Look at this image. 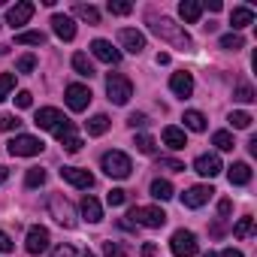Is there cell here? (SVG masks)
I'll return each mask as SVG.
<instances>
[{
  "instance_id": "obj_22",
  "label": "cell",
  "mask_w": 257,
  "mask_h": 257,
  "mask_svg": "<svg viewBox=\"0 0 257 257\" xmlns=\"http://www.w3.org/2000/svg\"><path fill=\"white\" fill-rule=\"evenodd\" d=\"M82 218H85L88 224H97V221H103V209H100V203H97L91 194L82 200Z\"/></svg>"
},
{
  "instance_id": "obj_18",
  "label": "cell",
  "mask_w": 257,
  "mask_h": 257,
  "mask_svg": "<svg viewBox=\"0 0 257 257\" xmlns=\"http://www.w3.org/2000/svg\"><path fill=\"white\" fill-rule=\"evenodd\" d=\"M61 121H64V115H61L58 109H52V106L40 109V112H37V118H34V124L40 127V131H55Z\"/></svg>"
},
{
  "instance_id": "obj_1",
  "label": "cell",
  "mask_w": 257,
  "mask_h": 257,
  "mask_svg": "<svg viewBox=\"0 0 257 257\" xmlns=\"http://www.w3.org/2000/svg\"><path fill=\"white\" fill-rule=\"evenodd\" d=\"M149 28H152V34L155 37H161L164 43H170V46H176V49H191L194 46V40H191V34L182 28V25H176L173 19H167V16H149Z\"/></svg>"
},
{
  "instance_id": "obj_20",
  "label": "cell",
  "mask_w": 257,
  "mask_h": 257,
  "mask_svg": "<svg viewBox=\"0 0 257 257\" xmlns=\"http://www.w3.org/2000/svg\"><path fill=\"white\" fill-rule=\"evenodd\" d=\"M227 179H230V185H248L251 182V167L248 164H230L227 167Z\"/></svg>"
},
{
  "instance_id": "obj_46",
  "label": "cell",
  "mask_w": 257,
  "mask_h": 257,
  "mask_svg": "<svg viewBox=\"0 0 257 257\" xmlns=\"http://www.w3.org/2000/svg\"><path fill=\"white\" fill-rule=\"evenodd\" d=\"M127 124H131V127H134V131H137V127H146V124H149V118H146L143 112H134L131 118H127Z\"/></svg>"
},
{
  "instance_id": "obj_42",
  "label": "cell",
  "mask_w": 257,
  "mask_h": 257,
  "mask_svg": "<svg viewBox=\"0 0 257 257\" xmlns=\"http://www.w3.org/2000/svg\"><path fill=\"white\" fill-rule=\"evenodd\" d=\"M19 124H22V121H19L16 115H10V112H7V115H0V131H4V134H10V131H16V127H19Z\"/></svg>"
},
{
  "instance_id": "obj_2",
  "label": "cell",
  "mask_w": 257,
  "mask_h": 257,
  "mask_svg": "<svg viewBox=\"0 0 257 257\" xmlns=\"http://www.w3.org/2000/svg\"><path fill=\"white\" fill-rule=\"evenodd\" d=\"M106 94H109V100L115 106H124V103H131V97H134V85H131V79L121 76V73H109L106 76Z\"/></svg>"
},
{
  "instance_id": "obj_5",
  "label": "cell",
  "mask_w": 257,
  "mask_h": 257,
  "mask_svg": "<svg viewBox=\"0 0 257 257\" xmlns=\"http://www.w3.org/2000/svg\"><path fill=\"white\" fill-rule=\"evenodd\" d=\"M43 149H46L43 140H37V137H31V134H19V137H13L10 146H7V152H10L13 158H37Z\"/></svg>"
},
{
  "instance_id": "obj_44",
  "label": "cell",
  "mask_w": 257,
  "mask_h": 257,
  "mask_svg": "<svg viewBox=\"0 0 257 257\" xmlns=\"http://www.w3.org/2000/svg\"><path fill=\"white\" fill-rule=\"evenodd\" d=\"M13 100H16V106H19V109H31V103H34V94H31V91H19Z\"/></svg>"
},
{
  "instance_id": "obj_16",
  "label": "cell",
  "mask_w": 257,
  "mask_h": 257,
  "mask_svg": "<svg viewBox=\"0 0 257 257\" xmlns=\"http://www.w3.org/2000/svg\"><path fill=\"white\" fill-rule=\"evenodd\" d=\"M52 31H55V37H58V40L70 43V40L76 37V22H73L70 16H61V13H55V16H52Z\"/></svg>"
},
{
  "instance_id": "obj_8",
  "label": "cell",
  "mask_w": 257,
  "mask_h": 257,
  "mask_svg": "<svg viewBox=\"0 0 257 257\" xmlns=\"http://www.w3.org/2000/svg\"><path fill=\"white\" fill-rule=\"evenodd\" d=\"M170 248L176 257H194L197 254V236L191 230H176L170 239Z\"/></svg>"
},
{
  "instance_id": "obj_41",
  "label": "cell",
  "mask_w": 257,
  "mask_h": 257,
  "mask_svg": "<svg viewBox=\"0 0 257 257\" xmlns=\"http://www.w3.org/2000/svg\"><path fill=\"white\" fill-rule=\"evenodd\" d=\"M34 67H37V58H34V55H22L19 64H16L19 73H34Z\"/></svg>"
},
{
  "instance_id": "obj_55",
  "label": "cell",
  "mask_w": 257,
  "mask_h": 257,
  "mask_svg": "<svg viewBox=\"0 0 257 257\" xmlns=\"http://www.w3.org/2000/svg\"><path fill=\"white\" fill-rule=\"evenodd\" d=\"M203 257H218V254H212V251H209V254H203Z\"/></svg>"
},
{
  "instance_id": "obj_28",
  "label": "cell",
  "mask_w": 257,
  "mask_h": 257,
  "mask_svg": "<svg viewBox=\"0 0 257 257\" xmlns=\"http://www.w3.org/2000/svg\"><path fill=\"white\" fill-rule=\"evenodd\" d=\"M173 194H176V191H173V185H170L167 179H155V182H152V197H155V200L167 203V200H173Z\"/></svg>"
},
{
  "instance_id": "obj_57",
  "label": "cell",
  "mask_w": 257,
  "mask_h": 257,
  "mask_svg": "<svg viewBox=\"0 0 257 257\" xmlns=\"http://www.w3.org/2000/svg\"><path fill=\"white\" fill-rule=\"evenodd\" d=\"M4 4H7V0H0V7H4Z\"/></svg>"
},
{
  "instance_id": "obj_39",
  "label": "cell",
  "mask_w": 257,
  "mask_h": 257,
  "mask_svg": "<svg viewBox=\"0 0 257 257\" xmlns=\"http://www.w3.org/2000/svg\"><path fill=\"white\" fill-rule=\"evenodd\" d=\"M134 146H137V149H140V152H143V155H155V149H158V146H155V140H152V137H149V134H140V137H137V143H134Z\"/></svg>"
},
{
  "instance_id": "obj_19",
  "label": "cell",
  "mask_w": 257,
  "mask_h": 257,
  "mask_svg": "<svg viewBox=\"0 0 257 257\" xmlns=\"http://www.w3.org/2000/svg\"><path fill=\"white\" fill-rule=\"evenodd\" d=\"M164 146L167 149H173V152H182L185 146H188V140H185V131L182 127H164Z\"/></svg>"
},
{
  "instance_id": "obj_30",
  "label": "cell",
  "mask_w": 257,
  "mask_h": 257,
  "mask_svg": "<svg viewBox=\"0 0 257 257\" xmlns=\"http://www.w3.org/2000/svg\"><path fill=\"white\" fill-rule=\"evenodd\" d=\"M233 100H239V103H254L257 94H254V88H251L248 82H239V85L233 88Z\"/></svg>"
},
{
  "instance_id": "obj_56",
  "label": "cell",
  "mask_w": 257,
  "mask_h": 257,
  "mask_svg": "<svg viewBox=\"0 0 257 257\" xmlns=\"http://www.w3.org/2000/svg\"><path fill=\"white\" fill-rule=\"evenodd\" d=\"M82 257H94V254H91V251H85V254H82Z\"/></svg>"
},
{
  "instance_id": "obj_52",
  "label": "cell",
  "mask_w": 257,
  "mask_h": 257,
  "mask_svg": "<svg viewBox=\"0 0 257 257\" xmlns=\"http://www.w3.org/2000/svg\"><path fill=\"white\" fill-rule=\"evenodd\" d=\"M206 7H209V13H221V10H224V4H221V0H209Z\"/></svg>"
},
{
  "instance_id": "obj_31",
  "label": "cell",
  "mask_w": 257,
  "mask_h": 257,
  "mask_svg": "<svg viewBox=\"0 0 257 257\" xmlns=\"http://www.w3.org/2000/svg\"><path fill=\"white\" fill-rule=\"evenodd\" d=\"M212 146H215L218 152H233L236 143H233V134H230V131H218V134L212 137Z\"/></svg>"
},
{
  "instance_id": "obj_33",
  "label": "cell",
  "mask_w": 257,
  "mask_h": 257,
  "mask_svg": "<svg viewBox=\"0 0 257 257\" xmlns=\"http://www.w3.org/2000/svg\"><path fill=\"white\" fill-rule=\"evenodd\" d=\"M25 185H28V188H40V185H46V170H43V167H31L28 176H25Z\"/></svg>"
},
{
  "instance_id": "obj_53",
  "label": "cell",
  "mask_w": 257,
  "mask_h": 257,
  "mask_svg": "<svg viewBox=\"0 0 257 257\" xmlns=\"http://www.w3.org/2000/svg\"><path fill=\"white\" fill-rule=\"evenodd\" d=\"M221 257H245V254H242V251H236V248H224V251H221Z\"/></svg>"
},
{
  "instance_id": "obj_21",
  "label": "cell",
  "mask_w": 257,
  "mask_h": 257,
  "mask_svg": "<svg viewBox=\"0 0 257 257\" xmlns=\"http://www.w3.org/2000/svg\"><path fill=\"white\" fill-rule=\"evenodd\" d=\"M248 25H254V13H251L248 7H236V10L230 13V28H233V31H242V28H248Z\"/></svg>"
},
{
  "instance_id": "obj_24",
  "label": "cell",
  "mask_w": 257,
  "mask_h": 257,
  "mask_svg": "<svg viewBox=\"0 0 257 257\" xmlns=\"http://www.w3.org/2000/svg\"><path fill=\"white\" fill-rule=\"evenodd\" d=\"M73 70H76L79 76H85V79L97 76V70H94V64H91V58H88L85 52H76V55H73Z\"/></svg>"
},
{
  "instance_id": "obj_13",
  "label": "cell",
  "mask_w": 257,
  "mask_h": 257,
  "mask_svg": "<svg viewBox=\"0 0 257 257\" xmlns=\"http://www.w3.org/2000/svg\"><path fill=\"white\" fill-rule=\"evenodd\" d=\"M91 55L103 64H118L121 61V49H115L109 40H94L91 43Z\"/></svg>"
},
{
  "instance_id": "obj_38",
  "label": "cell",
  "mask_w": 257,
  "mask_h": 257,
  "mask_svg": "<svg viewBox=\"0 0 257 257\" xmlns=\"http://www.w3.org/2000/svg\"><path fill=\"white\" fill-rule=\"evenodd\" d=\"M52 134H55V137H58L61 143H64V140H70V137H76V134H73V121H70V118H64V121H61V124L55 127Z\"/></svg>"
},
{
  "instance_id": "obj_27",
  "label": "cell",
  "mask_w": 257,
  "mask_h": 257,
  "mask_svg": "<svg viewBox=\"0 0 257 257\" xmlns=\"http://www.w3.org/2000/svg\"><path fill=\"white\" fill-rule=\"evenodd\" d=\"M85 127H88V137H103L109 131V118L106 115H91L85 121Z\"/></svg>"
},
{
  "instance_id": "obj_23",
  "label": "cell",
  "mask_w": 257,
  "mask_h": 257,
  "mask_svg": "<svg viewBox=\"0 0 257 257\" xmlns=\"http://www.w3.org/2000/svg\"><path fill=\"white\" fill-rule=\"evenodd\" d=\"M179 16H182L188 25H194V22H200V16H203V4H197V0H182V4H179Z\"/></svg>"
},
{
  "instance_id": "obj_50",
  "label": "cell",
  "mask_w": 257,
  "mask_h": 257,
  "mask_svg": "<svg viewBox=\"0 0 257 257\" xmlns=\"http://www.w3.org/2000/svg\"><path fill=\"white\" fill-rule=\"evenodd\" d=\"M55 257H76V251H73L70 245H61V248L55 251Z\"/></svg>"
},
{
  "instance_id": "obj_48",
  "label": "cell",
  "mask_w": 257,
  "mask_h": 257,
  "mask_svg": "<svg viewBox=\"0 0 257 257\" xmlns=\"http://www.w3.org/2000/svg\"><path fill=\"white\" fill-rule=\"evenodd\" d=\"M10 251H13V239L0 230V254H10Z\"/></svg>"
},
{
  "instance_id": "obj_6",
  "label": "cell",
  "mask_w": 257,
  "mask_h": 257,
  "mask_svg": "<svg viewBox=\"0 0 257 257\" xmlns=\"http://www.w3.org/2000/svg\"><path fill=\"white\" fill-rule=\"evenodd\" d=\"M49 212H52V218L61 224V227H76V212H73V206L61 197V194H52L49 197Z\"/></svg>"
},
{
  "instance_id": "obj_15",
  "label": "cell",
  "mask_w": 257,
  "mask_h": 257,
  "mask_svg": "<svg viewBox=\"0 0 257 257\" xmlns=\"http://www.w3.org/2000/svg\"><path fill=\"white\" fill-rule=\"evenodd\" d=\"M31 16H34V4L22 0V4L10 7V13H7V25H13V28H25V25L31 22Z\"/></svg>"
},
{
  "instance_id": "obj_47",
  "label": "cell",
  "mask_w": 257,
  "mask_h": 257,
  "mask_svg": "<svg viewBox=\"0 0 257 257\" xmlns=\"http://www.w3.org/2000/svg\"><path fill=\"white\" fill-rule=\"evenodd\" d=\"M61 146H64V149H67V152H70V155H76V152H79V149H82V140H79V137H70V140H64V143H61Z\"/></svg>"
},
{
  "instance_id": "obj_26",
  "label": "cell",
  "mask_w": 257,
  "mask_h": 257,
  "mask_svg": "<svg viewBox=\"0 0 257 257\" xmlns=\"http://www.w3.org/2000/svg\"><path fill=\"white\" fill-rule=\"evenodd\" d=\"M73 13H76V19H82V22H88V25H100V10L91 7V4H76Z\"/></svg>"
},
{
  "instance_id": "obj_34",
  "label": "cell",
  "mask_w": 257,
  "mask_h": 257,
  "mask_svg": "<svg viewBox=\"0 0 257 257\" xmlns=\"http://www.w3.org/2000/svg\"><path fill=\"white\" fill-rule=\"evenodd\" d=\"M10 91H16V73H0V103L10 97Z\"/></svg>"
},
{
  "instance_id": "obj_45",
  "label": "cell",
  "mask_w": 257,
  "mask_h": 257,
  "mask_svg": "<svg viewBox=\"0 0 257 257\" xmlns=\"http://www.w3.org/2000/svg\"><path fill=\"white\" fill-rule=\"evenodd\" d=\"M124 200H127V194H124L121 188H115V191H109V194H106V203H109V206H121Z\"/></svg>"
},
{
  "instance_id": "obj_4",
  "label": "cell",
  "mask_w": 257,
  "mask_h": 257,
  "mask_svg": "<svg viewBox=\"0 0 257 257\" xmlns=\"http://www.w3.org/2000/svg\"><path fill=\"white\" fill-rule=\"evenodd\" d=\"M100 167H103V173L109 179H127V176H131V170H134L131 158H127L124 152H106L103 161H100Z\"/></svg>"
},
{
  "instance_id": "obj_3",
  "label": "cell",
  "mask_w": 257,
  "mask_h": 257,
  "mask_svg": "<svg viewBox=\"0 0 257 257\" xmlns=\"http://www.w3.org/2000/svg\"><path fill=\"white\" fill-rule=\"evenodd\" d=\"M127 218H131L134 224H140V227H152V230L167 224V212L161 206H134Z\"/></svg>"
},
{
  "instance_id": "obj_49",
  "label": "cell",
  "mask_w": 257,
  "mask_h": 257,
  "mask_svg": "<svg viewBox=\"0 0 257 257\" xmlns=\"http://www.w3.org/2000/svg\"><path fill=\"white\" fill-rule=\"evenodd\" d=\"M230 209H233V203H230V200H221V203H218V212H221V218H227V215H230Z\"/></svg>"
},
{
  "instance_id": "obj_36",
  "label": "cell",
  "mask_w": 257,
  "mask_h": 257,
  "mask_svg": "<svg viewBox=\"0 0 257 257\" xmlns=\"http://www.w3.org/2000/svg\"><path fill=\"white\" fill-rule=\"evenodd\" d=\"M221 49H230V52H239V49H245V40H242L239 34H227V37H221Z\"/></svg>"
},
{
  "instance_id": "obj_25",
  "label": "cell",
  "mask_w": 257,
  "mask_h": 257,
  "mask_svg": "<svg viewBox=\"0 0 257 257\" xmlns=\"http://www.w3.org/2000/svg\"><path fill=\"white\" fill-rule=\"evenodd\" d=\"M182 121H185L188 131H194V134H203V131H206V115H203V112H197V109H188Z\"/></svg>"
},
{
  "instance_id": "obj_7",
  "label": "cell",
  "mask_w": 257,
  "mask_h": 257,
  "mask_svg": "<svg viewBox=\"0 0 257 257\" xmlns=\"http://www.w3.org/2000/svg\"><path fill=\"white\" fill-rule=\"evenodd\" d=\"M64 94H67L64 100H67V106H70L73 112H85V109L91 106V97H94L88 85H76V82H73V85H67V91H64Z\"/></svg>"
},
{
  "instance_id": "obj_10",
  "label": "cell",
  "mask_w": 257,
  "mask_h": 257,
  "mask_svg": "<svg viewBox=\"0 0 257 257\" xmlns=\"http://www.w3.org/2000/svg\"><path fill=\"white\" fill-rule=\"evenodd\" d=\"M61 179L70 182V185L79 188V191H88V188L94 185V176H91L88 170H82V167H64V170H61Z\"/></svg>"
},
{
  "instance_id": "obj_11",
  "label": "cell",
  "mask_w": 257,
  "mask_h": 257,
  "mask_svg": "<svg viewBox=\"0 0 257 257\" xmlns=\"http://www.w3.org/2000/svg\"><path fill=\"white\" fill-rule=\"evenodd\" d=\"M212 194H215V191H212L209 185H194V188H188V191L182 194V206H188V209H200V206L209 203Z\"/></svg>"
},
{
  "instance_id": "obj_17",
  "label": "cell",
  "mask_w": 257,
  "mask_h": 257,
  "mask_svg": "<svg viewBox=\"0 0 257 257\" xmlns=\"http://www.w3.org/2000/svg\"><path fill=\"white\" fill-rule=\"evenodd\" d=\"M194 170H197L203 179H215L224 167H221V158H218V155H200V158L194 161Z\"/></svg>"
},
{
  "instance_id": "obj_12",
  "label": "cell",
  "mask_w": 257,
  "mask_h": 257,
  "mask_svg": "<svg viewBox=\"0 0 257 257\" xmlns=\"http://www.w3.org/2000/svg\"><path fill=\"white\" fill-rule=\"evenodd\" d=\"M118 43H121V49H127L131 55H140L146 49V37L140 31H134V28H121L118 31Z\"/></svg>"
},
{
  "instance_id": "obj_54",
  "label": "cell",
  "mask_w": 257,
  "mask_h": 257,
  "mask_svg": "<svg viewBox=\"0 0 257 257\" xmlns=\"http://www.w3.org/2000/svg\"><path fill=\"white\" fill-rule=\"evenodd\" d=\"M7 176H10V173H7V167H0V185L7 182Z\"/></svg>"
},
{
  "instance_id": "obj_9",
  "label": "cell",
  "mask_w": 257,
  "mask_h": 257,
  "mask_svg": "<svg viewBox=\"0 0 257 257\" xmlns=\"http://www.w3.org/2000/svg\"><path fill=\"white\" fill-rule=\"evenodd\" d=\"M49 245H52V236H49L46 227H31V230H28V239H25L28 254H34V257H37V254H46Z\"/></svg>"
},
{
  "instance_id": "obj_14",
  "label": "cell",
  "mask_w": 257,
  "mask_h": 257,
  "mask_svg": "<svg viewBox=\"0 0 257 257\" xmlns=\"http://www.w3.org/2000/svg\"><path fill=\"white\" fill-rule=\"evenodd\" d=\"M170 91H173L176 97H191V94H194V76H191L188 70L173 73V76H170Z\"/></svg>"
},
{
  "instance_id": "obj_51",
  "label": "cell",
  "mask_w": 257,
  "mask_h": 257,
  "mask_svg": "<svg viewBox=\"0 0 257 257\" xmlns=\"http://www.w3.org/2000/svg\"><path fill=\"white\" fill-rule=\"evenodd\" d=\"M155 254H158V245L146 242V245H143V257H155Z\"/></svg>"
},
{
  "instance_id": "obj_40",
  "label": "cell",
  "mask_w": 257,
  "mask_h": 257,
  "mask_svg": "<svg viewBox=\"0 0 257 257\" xmlns=\"http://www.w3.org/2000/svg\"><path fill=\"white\" fill-rule=\"evenodd\" d=\"M109 13H112V16H131L134 7L124 4V0H109Z\"/></svg>"
},
{
  "instance_id": "obj_43",
  "label": "cell",
  "mask_w": 257,
  "mask_h": 257,
  "mask_svg": "<svg viewBox=\"0 0 257 257\" xmlns=\"http://www.w3.org/2000/svg\"><path fill=\"white\" fill-rule=\"evenodd\" d=\"M103 254H106V257H127V251H124L118 242H103Z\"/></svg>"
},
{
  "instance_id": "obj_32",
  "label": "cell",
  "mask_w": 257,
  "mask_h": 257,
  "mask_svg": "<svg viewBox=\"0 0 257 257\" xmlns=\"http://www.w3.org/2000/svg\"><path fill=\"white\" fill-rule=\"evenodd\" d=\"M251 233H254V218H251V215L239 218L236 227H233V236H236V239H245V236H251Z\"/></svg>"
},
{
  "instance_id": "obj_35",
  "label": "cell",
  "mask_w": 257,
  "mask_h": 257,
  "mask_svg": "<svg viewBox=\"0 0 257 257\" xmlns=\"http://www.w3.org/2000/svg\"><path fill=\"white\" fill-rule=\"evenodd\" d=\"M251 115L248 112H230V124L236 127V131H248V127H251Z\"/></svg>"
},
{
  "instance_id": "obj_37",
  "label": "cell",
  "mask_w": 257,
  "mask_h": 257,
  "mask_svg": "<svg viewBox=\"0 0 257 257\" xmlns=\"http://www.w3.org/2000/svg\"><path fill=\"white\" fill-rule=\"evenodd\" d=\"M158 170H167V173H185V164L176 161V158H158Z\"/></svg>"
},
{
  "instance_id": "obj_29",
  "label": "cell",
  "mask_w": 257,
  "mask_h": 257,
  "mask_svg": "<svg viewBox=\"0 0 257 257\" xmlns=\"http://www.w3.org/2000/svg\"><path fill=\"white\" fill-rule=\"evenodd\" d=\"M16 43L19 46H46V34L43 31H22V34H16Z\"/></svg>"
}]
</instances>
